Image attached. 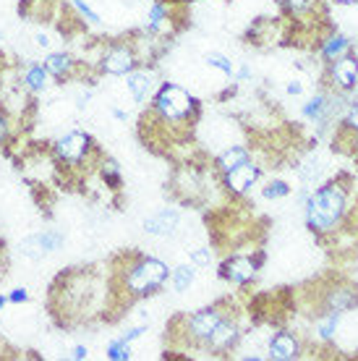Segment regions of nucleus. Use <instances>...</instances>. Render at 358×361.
Segmentation results:
<instances>
[{
    "label": "nucleus",
    "instance_id": "nucleus-1",
    "mask_svg": "<svg viewBox=\"0 0 358 361\" xmlns=\"http://www.w3.org/2000/svg\"><path fill=\"white\" fill-rule=\"evenodd\" d=\"M350 176L322 183L306 197V226L314 235H332L342 228L350 212Z\"/></svg>",
    "mask_w": 358,
    "mask_h": 361
},
{
    "label": "nucleus",
    "instance_id": "nucleus-2",
    "mask_svg": "<svg viewBox=\"0 0 358 361\" xmlns=\"http://www.w3.org/2000/svg\"><path fill=\"white\" fill-rule=\"evenodd\" d=\"M199 113V102L178 84H162L157 97H154V116L162 123H188Z\"/></svg>",
    "mask_w": 358,
    "mask_h": 361
},
{
    "label": "nucleus",
    "instance_id": "nucleus-3",
    "mask_svg": "<svg viewBox=\"0 0 358 361\" xmlns=\"http://www.w3.org/2000/svg\"><path fill=\"white\" fill-rule=\"evenodd\" d=\"M171 278V267L162 262V259H154V257H139L131 267H128V275H125V288L131 296H147V293H154L160 290Z\"/></svg>",
    "mask_w": 358,
    "mask_h": 361
},
{
    "label": "nucleus",
    "instance_id": "nucleus-4",
    "mask_svg": "<svg viewBox=\"0 0 358 361\" xmlns=\"http://www.w3.org/2000/svg\"><path fill=\"white\" fill-rule=\"evenodd\" d=\"M225 317H228V314L223 312V307H220V304H215V307H206V309H202V312H197V314H191L186 319L188 341L204 348L206 341H209V338H212V333H215V327L223 322Z\"/></svg>",
    "mask_w": 358,
    "mask_h": 361
},
{
    "label": "nucleus",
    "instance_id": "nucleus-5",
    "mask_svg": "<svg viewBox=\"0 0 358 361\" xmlns=\"http://www.w3.org/2000/svg\"><path fill=\"white\" fill-rule=\"evenodd\" d=\"M327 73H330V82L338 92H353L358 84V55L353 50H345L327 63Z\"/></svg>",
    "mask_w": 358,
    "mask_h": 361
},
{
    "label": "nucleus",
    "instance_id": "nucleus-6",
    "mask_svg": "<svg viewBox=\"0 0 358 361\" xmlns=\"http://www.w3.org/2000/svg\"><path fill=\"white\" fill-rule=\"evenodd\" d=\"M358 307V286L348 283V280H335V286L324 288L322 296V312H335V314H342V312H350V309ZM319 312V314H322Z\"/></svg>",
    "mask_w": 358,
    "mask_h": 361
},
{
    "label": "nucleus",
    "instance_id": "nucleus-7",
    "mask_svg": "<svg viewBox=\"0 0 358 361\" xmlns=\"http://www.w3.org/2000/svg\"><path fill=\"white\" fill-rule=\"evenodd\" d=\"M261 262H264V254H257V257L235 254V257L223 262V278L228 283H235V286H246L257 278V270H259Z\"/></svg>",
    "mask_w": 358,
    "mask_h": 361
},
{
    "label": "nucleus",
    "instance_id": "nucleus-8",
    "mask_svg": "<svg viewBox=\"0 0 358 361\" xmlns=\"http://www.w3.org/2000/svg\"><path fill=\"white\" fill-rule=\"evenodd\" d=\"M136 63H139V58L131 45H116L102 55V71L110 76H128L136 68Z\"/></svg>",
    "mask_w": 358,
    "mask_h": 361
},
{
    "label": "nucleus",
    "instance_id": "nucleus-9",
    "mask_svg": "<svg viewBox=\"0 0 358 361\" xmlns=\"http://www.w3.org/2000/svg\"><path fill=\"white\" fill-rule=\"evenodd\" d=\"M259 165L254 163V160H246L243 165H238V168H233V171H228L223 176V186L230 194H246V191L257 183V178H259Z\"/></svg>",
    "mask_w": 358,
    "mask_h": 361
},
{
    "label": "nucleus",
    "instance_id": "nucleus-10",
    "mask_svg": "<svg viewBox=\"0 0 358 361\" xmlns=\"http://www.w3.org/2000/svg\"><path fill=\"white\" fill-rule=\"evenodd\" d=\"M238 341H241V327H238V322H235V319H230V314H228L223 322L215 327L212 338L206 341L204 351H209V353H225V351H230V348H233Z\"/></svg>",
    "mask_w": 358,
    "mask_h": 361
},
{
    "label": "nucleus",
    "instance_id": "nucleus-11",
    "mask_svg": "<svg viewBox=\"0 0 358 361\" xmlns=\"http://www.w3.org/2000/svg\"><path fill=\"white\" fill-rule=\"evenodd\" d=\"M61 244H63V235L58 233V231H45V233H35V235H29V238H24L18 249H21V254L29 257V259H42L45 254L61 249Z\"/></svg>",
    "mask_w": 358,
    "mask_h": 361
},
{
    "label": "nucleus",
    "instance_id": "nucleus-12",
    "mask_svg": "<svg viewBox=\"0 0 358 361\" xmlns=\"http://www.w3.org/2000/svg\"><path fill=\"white\" fill-rule=\"evenodd\" d=\"M92 149V139L87 134H81V131H71V134H66L58 142V157L66 160V163H81Z\"/></svg>",
    "mask_w": 358,
    "mask_h": 361
},
{
    "label": "nucleus",
    "instance_id": "nucleus-13",
    "mask_svg": "<svg viewBox=\"0 0 358 361\" xmlns=\"http://www.w3.org/2000/svg\"><path fill=\"white\" fill-rule=\"evenodd\" d=\"M304 353V345H301V338L296 333H275L272 341H269V359L275 361H293Z\"/></svg>",
    "mask_w": 358,
    "mask_h": 361
},
{
    "label": "nucleus",
    "instance_id": "nucleus-14",
    "mask_svg": "<svg viewBox=\"0 0 358 361\" xmlns=\"http://www.w3.org/2000/svg\"><path fill=\"white\" fill-rule=\"evenodd\" d=\"M178 223H180L178 209L165 207V209H160L157 215L144 220V231H147V233H152V235H173L175 233V228H178Z\"/></svg>",
    "mask_w": 358,
    "mask_h": 361
},
{
    "label": "nucleus",
    "instance_id": "nucleus-15",
    "mask_svg": "<svg viewBox=\"0 0 358 361\" xmlns=\"http://www.w3.org/2000/svg\"><path fill=\"white\" fill-rule=\"evenodd\" d=\"M152 84H154V76H152V71H147V68H144V71H131L128 79H125V87L134 94L136 102H144V99L149 97Z\"/></svg>",
    "mask_w": 358,
    "mask_h": 361
},
{
    "label": "nucleus",
    "instance_id": "nucleus-16",
    "mask_svg": "<svg viewBox=\"0 0 358 361\" xmlns=\"http://www.w3.org/2000/svg\"><path fill=\"white\" fill-rule=\"evenodd\" d=\"M345 50H350V39L345 35H340V32H335V35L324 37V42L319 45V53H322L324 63L335 61V58H338V55H342Z\"/></svg>",
    "mask_w": 358,
    "mask_h": 361
},
{
    "label": "nucleus",
    "instance_id": "nucleus-17",
    "mask_svg": "<svg viewBox=\"0 0 358 361\" xmlns=\"http://www.w3.org/2000/svg\"><path fill=\"white\" fill-rule=\"evenodd\" d=\"M246 160H251V152L246 149V147H230V149H225L220 157H217V171L228 173V171H233V168H238V165H243Z\"/></svg>",
    "mask_w": 358,
    "mask_h": 361
},
{
    "label": "nucleus",
    "instance_id": "nucleus-18",
    "mask_svg": "<svg viewBox=\"0 0 358 361\" xmlns=\"http://www.w3.org/2000/svg\"><path fill=\"white\" fill-rule=\"evenodd\" d=\"M278 3L293 18H309L311 13H316V6H319V0H278Z\"/></svg>",
    "mask_w": 358,
    "mask_h": 361
},
{
    "label": "nucleus",
    "instance_id": "nucleus-19",
    "mask_svg": "<svg viewBox=\"0 0 358 361\" xmlns=\"http://www.w3.org/2000/svg\"><path fill=\"white\" fill-rule=\"evenodd\" d=\"M45 68H47V73H53V76L63 79V76H68V73H71L73 58L68 53H53L45 61Z\"/></svg>",
    "mask_w": 358,
    "mask_h": 361
},
{
    "label": "nucleus",
    "instance_id": "nucleus-20",
    "mask_svg": "<svg viewBox=\"0 0 358 361\" xmlns=\"http://www.w3.org/2000/svg\"><path fill=\"white\" fill-rule=\"evenodd\" d=\"M171 278H173L175 290L183 293V290L191 288V283H194V278H197V270H194V264H180V267H175V270L171 272Z\"/></svg>",
    "mask_w": 358,
    "mask_h": 361
},
{
    "label": "nucleus",
    "instance_id": "nucleus-21",
    "mask_svg": "<svg viewBox=\"0 0 358 361\" xmlns=\"http://www.w3.org/2000/svg\"><path fill=\"white\" fill-rule=\"evenodd\" d=\"M27 87L35 92H42L47 87V68H42V66H29L27 71Z\"/></svg>",
    "mask_w": 358,
    "mask_h": 361
},
{
    "label": "nucleus",
    "instance_id": "nucleus-22",
    "mask_svg": "<svg viewBox=\"0 0 358 361\" xmlns=\"http://www.w3.org/2000/svg\"><path fill=\"white\" fill-rule=\"evenodd\" d=\"M108 356L113 361H125L131 359V345H128V341H123V338H118V341H113V343L108 345Z\"/></svg>",
    "mask_w": 358,
    "mask_h": 361
},
{
    "label": "nucleus",
    "instance_id": "nucleus-23",
    "mask_svg": "<svg viewBox=\"0 0 358 361\" xmlns=\"http://www.w3.org/2000/svg\"><path fill=\"white\" fill-rule=\"evenodd\" d=\"M261 194H264V199H283L290 194V186H288L285 180H269Z\"/></svg>",
    "mask_w": 358,
    "mask_h": 361
},
{
    "label": "nucleus",
    "instance_id": "nucleus-24",
    "mask_svg": "<svg viewBox=\"0 0 358 361\" xmlns=\"http://www.w3.org/2000/svg\"><path fill=\"white\" fill-rule=\"evenodd\" d=\"M340 126H345L348 131L358 134V99H356V102H350L348 108H345V113H342V121H340Z\"/></svg>",
    "mask_w": 358,
    "mask_h": 361
},
{
    "label": "nucleus",
    "instance_id": "nucleus-25",
    "mask_svg": "<svg viewBox=\"0 0 358 361\" xmlns=\"http://www.w3.org/2000/svg\"><path fill=\"white\" fill-rule=\"evenodd\" d=\"M206 63H209V66H215V68H220V71L228 73V76H233V73H235L233 63H230V61H228L225 55H217V53L206 55Z\"/></svg>",
    "mask_w": 358,
    "mask_h": 361
},
{
    "label": "nucleus",
    "instance_id": "nucleus-26",
    "mask_svg": "<svg viewBox=\"0 0 358 361\" xmlns=\"http://www.w3.org/2000/svg\"><path fill=\"white\" fill-rule=\"evenodd\" d=\"M102 176H105V180H108V183H113V186H118V183H121V173H118V165L113 163V160H108V163H105V168H102Z\"/></svg>",
    "mask_w": 358,
    "mask_h": 361
},
{
    "label": "nucleus",
    "instance_id": "nucleus-27",
    "mask_svg": "<svg viewBox=\"0 0 358 361\" xmlns=\"http://www.w3.org/2000/svg\"><path fill=\"white\" fill-rule=\"evenodd\" d=\"M209 259H212L209 249H197V252L191 254V264H197V267H206V264H209Z\"/></svg>",
    "mask_w": 358,
    "mask_h": 361
},
{
    "label": "nucleus",
    "instance_id": "nucleus-28",
    "mask_svg": "<svg viewBox=\"0 0 358 361\" xmlns=\"http://www.w3.org/2000/svg\"><path fill=\"white\" fill-rule=\"evenodd\" d=\"M73 6L79 8L81 16H87V18H90L92 24H97V21H99V16H97V13H94V11L90 8V6H87V3H84V0H73Z\"/></svg>",
    "mask_w": 358,
    "mask_h": 361
},
{
    "label": "nucleus",
    "instance_id": "nucleus-29",
    "mask_svg": "<svg viewBox=\"0 0 358 361\" xmlns=\"http://www.w3.org/2000/svg\"><path fill=\"white\" fill-rule=\"evenodd\" d=\"M8 301H13V304H18V301H27V290H24V288H16L8 296Z\"/></svg>",
    "mask_w": 358,
    "mask_h": 361
},
{
    "label": "nucleus",
    "instance_id": "nucleus-30",
    "mask_svg": "<svg viewBox=\"0 0 358 361\" xmlns=\"http://www.w3.org/2000/svg\"><path fill=\"white\" fill-rule=\"evenodd\" d=\"M35 42H37L39 47H47V45H50V37H47L45 32H39V35L35 37Z\"/></svg>",
    "mask_w": 358,
    "mask_h": 361
},
{
    "label": "nucleus",
    "instance_id": "nucleus-31",
    "mask_svg": "<svg viewBox=\"0 0 358 361\" xmlns=\"http://www.w3.org/2000/svg\"><path fill=\"white\" fill-rule=\"evenodd\" d=\"M285 90H288V94H301V90H304V87H301V82H290Z\"/></svg>",
    "mask_w": 358,
    "mask_h": 361
},
{
    "label": "nucleus",
    "instance_id": "nucleus-32",
    "mask_svg": "<svg viewBox=\"0 0 358 361\" xmlns=\"http://www.w3.org/2000/svg\"><path fill=\"white\" fill-rule=\"evenodd\" d=\"M6 134H8V123H6V118L0 116V142L6 139Z\"/></svg>",
    "mask_w": 358,
    "mask_h": 361
},
{
    "label": "nucleus",
    "instance_id": "nucleus-33",
    "mask_svg": "<svg viewBox=\"0 0 358 361\" xmlns=\"http://www.w3.org/2000/svg\"><path fill=\"white\" fill-rule=\"evenodd\" d=\"M73 359H87V348H84V345L73 348Z\"/></svg>",
    "mask_w": 358,
    "mask_h": 361
},
{
    "label": "nucleus",
    "instance_id": "nucleus-34",
    "mask_svg": "<svg viewBox=\"0 0 358 361\" xmlns=\"http://www.w3.org/2000/svg\"><path fill=\"white\" fill-rule=\"evenodd\" d=\"M251 76V71H249V66H243L241 71H238V79H241V82H246V79H249Z\"/></svg>",
    "mask_w": 358,
    "mask_h": 361
},
{
    "label": "nucleus",
    "instance_id": "nucleus-35",
    "mask_svg": "<svg viewBox=\"0 0 358 361\" xmlns=\"http://www.w3.org/2000/svg\"><path fill=\"white\" fill-rule=\"evenodd\" d=\"M335 3H340V6H356L358 0H335Z\"/></svg>",
    "mask_w": 358,
    "mask_h": 361
},
{
    "label": "nucleus",
    "instance_id": "nucleus-36",
    "mask_svg": "<svg viewBox=\"0 0 358 361\" xmlns=\"http://www.w3.org/2000/svg\"><path fill=\"white\" fill-rule=\"evenodd\" d=\"M113 116H116L118 121H125V113H123V110H113Z\"/></svg>",
    "mask_w": 358,
    "mask_h": 361
},
{
    "label": "nucleus",
    "instance_id": "nucleus-37",
    "mask_svg": "<svg viewBox=\"0 0 358 361\" xmlns=\"http://www.w3.org/2000/svg\"><path fill=\"white\" fill-rule=\"evenodd\" d=\"M6 301H8V298H3V296H0V309L6 307Z\"/></svg>",
    "mask_w": 358,
    "mask_h": 361
},
{
    "label": "nucleus",
    "instance_id": "nucleus-38",
    "mask_svg": "<svg viewBox=\"0 0 358 361\" xmlns=\"http://www.w3.org/2000/svg\"><path fill=\"white\" fill-rule=\"evenodd\" d=\"M356 163H358V152H356Z\"/></svg>",
    "mask_w": 358,
    "mask_h": 361
},
{
    "label": "nucleus",
    "instance_id": "nucleus-39",
    "mask_svg": "<svg viewBox=\"0 0 358 361\" xmlns=\"http://www.w3.org/2000/svg\"><path fill=\"white\" fill-rule=\"evenodd\" d=\"M186 3H194V0H186Z\"/></svg>",
    "mask_w": 358,
    "mask_h": 361
}]
</instances>
